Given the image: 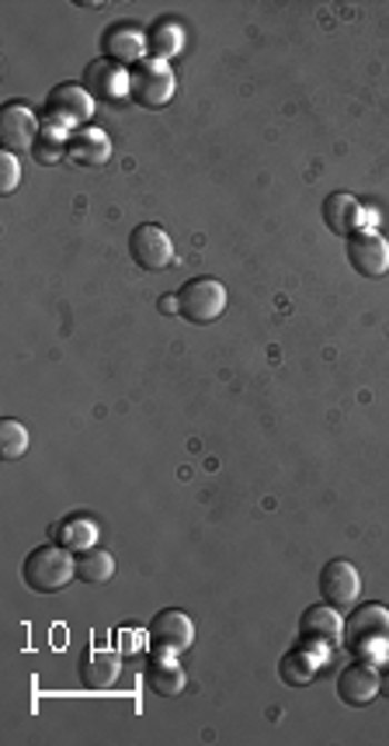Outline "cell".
I'll return each mask as SVG.
<instances>
[{"instance_id":"16","label":"cell","mask_w":389,"mask_h":746,"mask_svg":"<svg viewBox=\"0 0 389 746\" xmlns=\"http://www.w3.org/2000/svg\"><path fill=\"white\" fill-rule=\"evenodd\" d=\"M108 157H111V142L94 126L77 129L67 142V160L77 167H101V163H108Z\"/></svg>"},{"instance_id":"9","label":"cell","mask_w":389,"mask_h":746,"mask_svg":"<svg viewBox=\"0 0 389 746\" xmlns=\"http://www.w3.org/2000/svg\"><path fill=\"white\" fill-rule=\"evenodd\" d=\"M42 126H39V115L24 105H8L0 111V142H4L8 153H28L36 150V139H39Z\"/></svg>"},{"instance_id":"12","label":"cell","mask_w":389,"mask_h":746,"mask_svg":"<svg viewBox=\"0 0 389 746\" xmlns=\"http://www.w3.org/2000/svg\"><path fill=\"white\" fill-rule=\"evenodd\" d=\"M379 695V670L369 659H355L338 674V698L348 708H366Z\"/></svg>"},{"instance_id":"1","label":"cell","mask_w":389,"mask_h":746,"mask_svg":"<svg viewBox=\"0 0 389 746\" xmlns=\"http://www.w3.org/2000/svg\"><path fill=\"white\" fill-rule=\"evenodd\" d=\"M73 577H77V559L70 556V549H63V545H56V541L32 549L21 566L24 587L36 594H60Z\"/></svg>"},{"instance_id":"10","label":"cell","mask_w":389,"mask_h":746,"mask_svg":"<svg viewBox=\"0 0 389 746\" xmlns=\"http://www.w3.org/2000/svg\"><path fill=\"white\" fill-rule=\"evenodd\" d=\"M299 633H302V643L306 646H313V649H333L338 643H345V621H341L338 608L313 605V608L302 611Z\"/></svg>"},{"instance_id":"21","label":"cell","mask_w":389,"mask_h":746,"mask_svg":"<svg viewBox=\"0 0 389 746\" xmlns=\"http://www.w3.org/2000/svg\"><path fill=\"white\" fill-rule=\"evenodd\" d=\"M111 577H116V559H111V553H104V549H98V545H94V549H83L77 556V580L101 587Z\"/></svg>"},{"instance_id":"19","label":"cell","mask_w":389,"mask_h":746,"mask_svg":"<svg viewBox=\"0 0 389 746\" xmlns=\"http://www.w3.org/2000/svg\"><path fill=\"white\" fill-rule=\"evenodd\" d=\"M52 541L63 545V549H73V553L94 549L98 525L88 518V514H70V518H63L60 525H52Z\"/></svg>"},{"instance_id":"17","label":"cell","mask_w":389,"mask_h":746,"mask_svg":"<svg viewBox=\"0 0 389 746\" xmlns=\"http://www.w3.org/2000/svg\"><path fill=\"white\" fill-rule=\"evenodd\" d=\"M143 49H147V36L132 24H116L104 32V60L111 63H143Z\"/></svg>"},{"instance_id":"5","label":"cell","mask_w":389,"mask_h":746,"mask_svg":"<svg viewBox=\"0 0 389 746\" xmlns=\"http://www.w3.org/2000/svg\"><path fill=\"white\" fill-rule=\"evenodd\" d=\"M94 115V98L88 95V88H80V83H60L49 98H46V119L49 126H60V129H88Z\"/></svg>"},{"instance_id":"14","label":"cell","mask_w":389,"mask_h":746,"mask_svg":"<svg viewBox=\"0 0 389 746\" xmlns=\"http://www.w3.org/2000/svg\"><path fill=\"white\" fill-rule=\"evenodd\" d=\"M323 222H327L330 233H338V237L348 240L351 233H358V229H366V212H361V202L355 195L330 191L323 198Z\"/></svg>"},{"instance_id":"25","label":"cell","mask_w":389,"mask_h":746,"mask_svg":"<svg viewBox=\"0 0 389 746\" xmlns=\"http://www.w3.org/2000/svg\"><path fill=\"white\" fill-rule=\"evenodd\" d=\"M21 181V163H18V153H0V191L11 195Z\"/></svg>"},{"instance_id":"8","label":"cell","mask_w":389,"mask_h":746,"mask_svg":"<svg viewBox=\"0 0 389 746\" xmlns=\"http://www.w3.org/2000/svg\"><path fill=\"white\" fill-rule=\"evenodd\" d=\"M348 265L355 268V275L361 278H382L389 271V243L386 237H379L376 229H358V233L348 237Z\"/></svg>"},{"instance_id":"22","label":"cell","mask_w":389,"mask_h":746,"mask_svg":"<svg viewBox=\"0 0 389 746\" xmlns=\"http://www.w3.org/2000/svg\"><path fill=\"white\" fill-rule=\"evenodd\" d=\"M147 49L153 52V60H171V56L181 49V28L171 18H160L157 24H150L147 32Z\"/></svg>"},{"instance_id":"11","label":"cell","mask_w":389,"mask_h":746,"mask_svg":"<svg viewBox=\"0 0 389 746\" xmlns=\"http://www.w3.org/2000/svg\"><path fill=\"white\" fill-rule=\"evenodd\" d=\"M361 594V577L348 559H330L320 573V597L330 608H348Z\"/></svg>"},{"instance_id":"15","label":"cell","mask_w":389,"mask_h":746,"mask_svg":"<svg viewBox=\"0 0 389 746\" xmlns=\"http://www.w3.org/2000/svg\"><path fill=\"white\" fill-rule=\"evenodd\" d=\"M122 674V659L116 649H104V646H91L83 649L80 656V680L83 687H111Z\"/></svg>"},{"instance_id":"7","label":"cell","mask_w":389,"mask_h":746,"mask_svg":"<svg viewBox=\"0 0 389 746\" xmlns=\"http://www.w3.org/2000/svg\"><path fill=\"white\" fill-rule=\"evenodd\" d=\"M150 653L153 656H178L184 649H191L194 643V625L184 611H160L153 621H150Z\"/></svg>"},{"instance_id":"27","label":"cell","mask_w":389,"mask_h":746,"mask_svg":"<svg viewBox=\"0 0 389 746\" xmlns=\"http://www.w3.org/2000/svg\"><path fill=\"white\" fill-rule=\"evenodd\" d=\"M160 312H181V306H178V296H174V299H171V296H167V299H160Z\"/></svg>"},{"instance_id":"28","label":"cell","mask_w":389,"mask_h":746,"mask_svg":"<svg viewBox=\"0 0 389 746\" xmlns=\"http://www.w3.org/2000/svg\"><path fill=\"white\" fill-rule=\"evenodd\" d=\"M379 695L389 698V677H379Z\"/></svg>"},{"instance_id":"2","label":"cell","mask_w":389,"mask_h":746,"mask_svg":"<svg viewBox=\"0 0 389 746\" xmlns=\"http://www.w3.org/2000/svg\"><path fill=\"white\" fill-rule=\"evenodd\" d=\"M345 643L358 659H386L389 656V611L382 605H366L358 608L345 621Z\"/></svg>"},{"instance_id":"20","label":"cell","mask_w":389,"mask_h":746,"mask_svg":"<svg viewBox=\"0 0 389 746\" xmlns=\"http://www.w3.org/2000/svg\"><path fill=\"white\" fill-rule=\"evenodd\" d=\"M320 649H306V646H296L282 656V664H278V677H282L289 687H306L313 684L317 670H320Z\"/></svg>"},{"instance_id":"18","label":"cell","mask_w":389,"mask_h":746,"mask_svg":"<svg viewBox=\"0 0 389 746\" xmlns=\"http://www.w3.org/2000/svg\"><path fill=\"white\" fill-rule=\"evenodd\" d=\"M143 680H147L150 692L160 695V698H178L184 692V670L178 664V656H153L150 653Z\"/></svg>"},{"instance_id":"3","label":"cell","mask_w":389,"mask_h":746,"mask_svg":"<svg viewBox=\"0 0 389 746\" xmlns=\"http://www.w3.org/2000/svg\"><path fill=\"white\" fill-rule=\"evenodd\" d=\"M129 95L143 108H167L178 95V77L163 60H143L129 73Z\"/></svg>"},{"instance_id":"23","label":"cell","mask_w":389,"mask_h":746,"mask_svg":"<svg viewBox=\"0 0 389 746\" xmlns=\"http://www.w3.org/2000/svg\"><path fill=\"white\" fill-rule=\"evenodd\" d=\"M28 445H32V438H28V430L21 420H0V458L4 462H18V458L28 451Z\"/></svg>"},{"instance_id":"24","label":"cell","mask_w":389,"mask_h":746,"mask_svg":"<svg viewBox=\"0 0 389 746\" xmlns=\"http://www.w3.org/2000/svg\"><path fill=\"white\" fill-rule=\"evenodd\" d=\"M67 129H60V126H42V132H39V139H36V160L39 163H56L60 157H67Z\"/></svg>"},{"instance_id":"6","label":"cell","mask_w":389,"mask_h":746,"mask_svg":"<svg viewBox=\"0 0 389 746\" xmlns=\"http://www.w3.org/2000/svg\"><path fill=\"white\" fill-rule=\"evenodd\" d=\"M129 253H132V261L143 271H163V268H171V261H174V240L167 237L160 226L143 222V226L132 229Z\"/></svg>"},{"instance_id":"4","label":"cell","mask_w":389,"mask_h":746,"mask_svg":"<svg viewBox=\"0 0 389 746\" xmlns=\"http://www.w3.org/2000/svg\"><path fill=\"white\" fill-rule=\"evenodd\" d=\"M178 306L188 324H212L227 309V285L216 278H191L178 289Z\"/></svg>"},{"instance_id":"13","label":"cell","mask_w":389,"mask_h":746,"mask_svg":"<svg viewBox=\"0 0 389 746\" xmlns=\"http://www.w3.org/2000/svg\"><path fill=\"white\" fill-rule=\"evenodd\" d=\"M83 88L94 101H122L129 95V70L111 60H94L83 70Z\"/></svg>"},{"instance_id":"26","label":"cell","mask_w":389,"mask_h":746,"mask_svg":"<svg viewBox=\"0 0 389 746\" xmlns=\"http://www.w3.org/2000/svg\"><path fill=\"white\" fill-rule=\"evenodd\" d=\"M116 639H119V653H126V656L150 649V633H139V628H122Z\"/></svg>"}]
</instances>
